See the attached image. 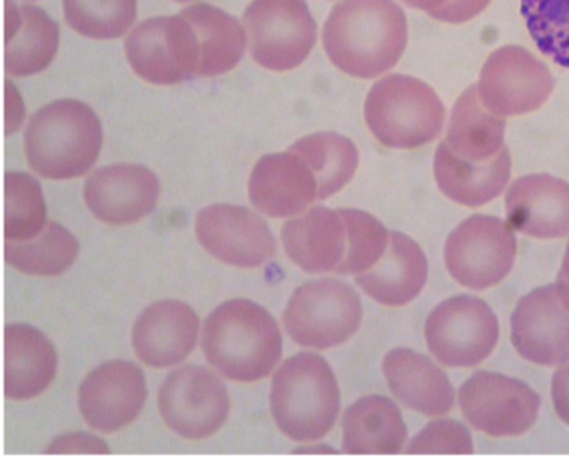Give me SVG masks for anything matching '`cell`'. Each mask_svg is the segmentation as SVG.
<instances>
[{
    "mask_svg": "<svg viewBox=\"0 0 569 461\" xmlns=\"http://www.w3.org/2000/svg\"><path fill=\"white\" fill-rule=\"evenodd\" d=\"M194 233L199 243L227 265L254 269L277 253L271 227L243 207H204L194 217Z\"/></svg>",
    "mask_w": 569,
    "mask_h": 461,
    "instance_id": "14",
    "label": "cell"
},
{
    "mask_svg": "<svg viewBox=\"0 0 569 461\" xmlns=\"http://www.w3.org/2000/svg\"><path fill=\"white\" fill-rule=\"evenodd\" d=\"M174 2H191V0H174Z\"/></svg>",
    "mask_w": 569,
    "mask_h": 461,
    "instance_id": "42",
    "label": "cell"
},
{
    "mask_svg": "<svg viewBox=\"0 0 569 461\" xmlns=\"http://www.w3.org/2000/svg\"><path fill=\"white\" fill-rule=\"evenodd\" d=\"M407 7L423 11L436 21L463 24L486 11L491 0H403Z\"/></svg>",
    "mask_w": 569,
    "mask_h": 461,
    "instance_id": "37",
    "label": "cell"
},
{
    "mask_svg": "<svg viewBox=\"0 0 569 461\" xmlns=\"http://www.w3.org/2000/svg\"><path fill=\"white\" fill-rule=\"evenodd\" d=\"M429 273L423 249L411 237L389 233V245L376 267L356 275L357 288L387 308H403L423 291Z\"/></svg>",
    "mask_w": 569,
    "mask_h": 461,
    "instance_id": "22",
    "label": "cell"
},
{
    "mask_svg": "<svg viewBox=\"0 0 569 461\" xmlns=\"http://www.w3.org/2000/svg\"><path fill=\"white\" fill-rule=\"evenodd\" d=\"M553 89L548 67L516 44L491 52L478 82L481 103L503 119L538 111Z\"/></svg>",
    "mask_w": 569,
    "mask_h": 461,
    "instance_id": "13",
    "label": "cell"
},
{
    "mask_svg": "<svg viewBox=\"0 0 569 461\" xmlns=\"http://www.w3.org/2000/svg\"><path fill=\"white\" fill-rule=\"evenodd\" d=\"M551 400L559 420L569 425V359L559 363L551 380Z\"/></svg>",
    "mask_w": 569,
    "mask_h": 461,
    "instance_id": "39",
    "label": "cell"
},
{
    "mask_svg": "<svg viewBox=\"0 0 569 461\" xmlns=\"http://www.w3.org/2000/svg\"><path fill=\"white\" fill-rule=\"evenodd\" d=\"M199 318L183 301L164 299L142 311L132 328V349L144 365L173 368L193 353Z\"/></svg>",
    "mask_w": 569,
    "mask_h": 461,
    "instance_id": "19",
    "label": "cell"
},
{
    "mask_svg": "<svg viewBox=\"0 0 569 461\" xmlns=\"http://www.w3.org/2000/svg\"><path fill=\"white\" fill-rule=\"evenodd\" d=\"M499 323L483 299L458 295L429 313L427 349L446 368H476L498 345Z\"/></svg>",
    "mask_w": 569,
    "mask_h": 461,
    "instance_id": "9",
    "label": "cell"
},
{
    "mask_svg": "<svg viewBox=\"0 0 569 461\" xmlns=\"http://www.w3.org/2000/svg\"><path fill=\"white\" fill-rule=\"evenodd\" d=\"M407 440L406 421L396 403L383 395H366L343 415L346 453H399Z\"/></svg>",
    "mask_w": 569,
    "mask_h": 461,
    "instance_id": "27",
    "label": "cell"
},
{
    "mask_svg": "<svg viewBox=\"0 0 569 461\" xmlns=\"http://www.w3.org/2000/svg\"><path fill=\"white\" fill-rule=\"evenodd\" d=\"M556 288L561 293V298L566 299L569 303V243L568 249H566V257H563V263H561V269H559Z\"/></svg>",
    "mask_w": 569,
    "mask_h": 461,
    "instance_id": "40",
    "label": "cell"
},
{
    "mask_svg": "<svg viewBox=\"0 0 569 461\" xmlns=\"http://www.w3.org/2000/svg\"><path fill=\"white\" fill-rule=\"evenodd\" d=\"M164 425L184 440H204L223 428L231 411L229 391L209 369L184 365L164 378L159 391Z\"/></svg>",
    "mask_w": 569,
    "mask_h": 461,
    "instance_id": "10",
    "label": "cell"
},
{
    "mask_svg": "<svg viewBox=\"0 0 569 461\" xmlns=\"http://www.w3.org/2000/svg\"><path fill=\"white\" fill-rule=\"evenodd\" d=\"M47 223L41 183L27 173L4 174V241H31Z\"/></svg>",
    "mask_w": 569,
    "mask_h": 461,
    "instance_id": "32",
    "label": "cell"
},
{
    "mask_svg": "<svg viewBox=\"0 0 569 461\" xmlns=\"http://www.w3.org/2000/svg\"><path fill=\"white\" fill-rule=\"evenodd\" d=\"M161 196L157 174L141 164L97 169L84 183V203L107 226H132L151 216Z\"/></svg>",
    "mask_w": 569,
    "mask_h": 461,
    "instance_id": "17",
    "label": "cell"
},
{
    "mask_svg": "<svg viewBox=\"0 0 569 461\" xmlns=\"http://www.w3.org/2000/svg\"><path fill=\"white\" fill-rule=\"evenodd\" d=\"M346 219L347 251L341 265L337 267L339 275H361L379 263L389 245V231L386 226L357 209H339Z\"/></svg>",
    "mask_w": 569,
    "mask_h": 461,
    "instance_id": "35",
    "label": "cell"
},
{
    "mask_svg": "<svg viewBox=\"0 0 569 461\" xmlns=\"http://www.w3.org/2000/svg\"><path fill=\"white\" fill-rule=\"evenodd\" d=\"M59 24L34 4L19 7L7 0V51L4 69L11 77H31L44 71L59 51Z\"/></svg>",
    "mask_w": 569,
    "mask_h": 461,
    "instance_id": "26",
    "label": "cell"
},
{
    "mask_svg": "<svg viewBox=\"0 0 569 461\" xmlns=\"http://www.w3.org/2000/svg\"><path fill=\"white\" fill-rule=\"evenodd\" d=\"M518 255L516 233L498 217L473 216L451 231L443 257L449 275L463 288L486 291L511 273Z\"/></svg>",
    "mask_w": 569,
    "mask_h": 461,
    "instance_id": "8",
    "label": "cell"
},
{
    "mask_svg": "<svg viewBox=\"0 0 569 461\" xmlns=\"http://www.w3.org/2000/svg\"><path fill=\"white\" fill-rule=\"evenodd\" d=\"M59 369L51 339L24 323L4 329V395L27 401L49 390Z\"/></svg>",
    "mask_w": 569,
    "mask_h": 461,
    "instance_id": "23",
    "label": "cell"
},
{
    "mask_svg": "<svg viewBox=\"0 0 569 461\" xmlns=\"http://www.w3.org/2000/svg\"><path fill=\"white\" fill-rule=\"evenodd\" d=\"M341 410L336 373L317 353H297L274 371L271 413L283 435L316 441L333 430Z\"/></svg>",
    "mask_w": 569,
    "mask_h": 461,
    "instance_id": "4",
    "label": "cell"
},
{
    "mask_svg": "<svg viewBox=\"0 0 569 461\" xmlns=\"http://www.w3.org/2000/svg\"><path fill=\"white\" fill-rule=\"evenodd\" d=\"M363 305L356 289L339 279H313L293 291L283 323L297 345L331 349L356 335Z\"/></svg>",
    "mask_w": 569,
    "mask_h": 461,
    "instance_id": "6",
    "label": "cell"
},
{
    "mask_svg": "<svg viewBox=\"0 0 569 461\" xmlns=\"http://www.w3.org/2000/svg\"><path fill=\"white\" fill-rule=\"evenodd\" d=\"M109 445L91 433H64L51 441L47 453H109Z\"/></svg>",
    "mask_w": 569,
    "mask_h": 461,
    "instance_id": "38",
    "label": "cell"
},
{
    "mask_svg": "<svg viewBox=\"0 0 569 461\" xmlns=\"http://www.w3.org/2000/svg\"><path fill=\"white\" fill-rule=\"evenodd\" d=\"M72 31L97 41H111L131 31L137 0H62Z\"/></svg>",
    "mask_w": 569,
    "mask_h": 461,
    "instance_id": "33",
    "label": "cell"
},
{
    "mask_svg": "<svg viewBox=\"0 0 569 461\" xmlns=\"http://www.w3.org/2000/svg\"><path fill=\"white\" fill-rule=\"evenodd\" d=\"M79 257V241L67 227L49 221L41 235L4 243V261L24 275H62Z\"/></svg>",
    "mask_w": 569,
    "mask_h": 461,
    "instance_id": "31",
    "label": "cell"
},
{
    "mask_svg": "<svg viewBox=\"0 0 569 461\" xmlns=\"http://www.w3.org/2000/svg\"><path fill=\"white\" fill-rule=\"evenodd\" d=\"M409 453H473L471 433L456 420H436L417 433Z\"/></svg>",
    "mask_w": 569,
    "mask_h": 461,
    "instance_id": "36",
    "label": "cell"
},
{
    "mask_svg": "<svg viewBox=\"0 0 569 461\" xmlns=\"http://www.w3.org/2000/svg\"><path fill=\"white\" fill-rule=\"evenodd\" d=\"M284 253L306 273H329L341 265L347 251V227L341 211L313 207L283 227Z\"/></svg>",
    "mask_w": 569,
    "mask_h": 461,
    "instance_id": "24",
    "label": "cell"
},
{
    "mask_svg": "<svg viewBox=\"0 0 569 461\" xmlns=\"http://www.w3.org/2000/svg\"><path fill=\"white\" fill-rule=\"evenodd\" d=\"M323 47L339 71L377 79L406 52V12L396 0H341L327 19Z\"/></svg>",
    "mask_w": 569,
    "mask_h": 461,
    "instance_id": "1",
    "label": "cell"
},
{
    "mask_svg": "<svg viewBox=\"0 0 569 461\" xmlns=\"http://www.w3.org/2000/svg\"><path fill=\"white\" fill-rule=\"evenodd\" d=\"M433 171L439 191L451 201L466 207L488 206L506 191L511 177V154L503 147L493 159L468 161L443 141L436 151Z\"/></svg>",
    "mask_w": 569,
    "mask_h": 461,
    "instance_id": "25",
    "label": "cell"
},
{
    "mask_svg": "<svg viewBox=\"0 0 569 461\" xmlns=\"http://www.w3.org/2000/svg\"><path fill=\"white\" fill-rule=\"evenodd\" d=\"M366 121L377 141L389 149H419L443 131L446 104L416 77L389 74L367 94Z\"/></svg>",
    "mask_w": 569,
    "mask_h": 461,
    "instance_id": "5",
    "label": "cell"
},
{
    "mask_svg": "<svg viewBox=\"0 0 569 461\" xmlns=\"http://www.w3.org/2000/svg\"><path fill=\"white\" fill-rule=\"evenodd\" d=\"M463 418L491 438H518L538 421L541 400L523 381L478 371L459 390Z\"/></svg>",
    "mask_w": 569,
    "mask_h": 461,
    "instance_id": "12",
    "label": "cell"
},
{
    "mask_svg": "<svg viewBox=\"0 0 569 461\" xmlns=\"http://www.w3.org/2000/svg\"><path fill=\"white\" fill-rule=\"evenodd\" d=\"M511 343L536 365L553 368L569 359V303L556 285L533 289L511 315Z\"/></svg>",
    "mask_w": 569,
    "mask_h": 461,
    "instance_id": "16",
    "label": "cell"
},
{
    "mask_svg": "<svg viewBox=\"0 0 569 461\" xmlns=\"http://www.w3.org/2000/svg\"><path fill=\"white\" fill-rule=\"evenodd\" d=\"M316 173L319 199L339 193L353 177L359 164V151L351 139L339 133H313L289 147Z\"/></svg>",
    "mask_w": 569,
    "mask_h": 461,
    "instance_id": "30",
    "label": "cell"
},
{
    "mask_svg": "<svg viewBox=\"0 0 569 461\" xmlns=\"http://www.w3.org/2000/svg\"><path fill=\"white\" fill-rule=\"evenodd\" d=\"M102 147V127L89 104L61 99L42 107L24 133V154L34 173L67 181L89 173Z\"/></svg>",
    "mask_w": 569,
    "mask_h": 461,
    "instance_id": "3",
    "label": "cell"
},
{
    "mask_svg": "<svg viewBox=\"0 0 569 461\" xmlns=\"http://www.w3.org/2000/svg\"><path fill=\"white\" fill-rule=\"evenodd\" d=\"M506 119L491 113L479 99L478 84L461 92L449 114L446 143L468 161H488L506 147Z\"/></svg>",
    "mask_w": 569,
    "mask_h": 461,
    "instance_id": "29",
    "label": "cell"
},
{
    "mask_svg": "<svg viewBox=\"0 0 569 461\" xmlns=\"http://www.w3.org/2000/svg\"><path fill=\"white\" fill-rule=\"evenodd\" d=\"M132 71L153 84H179L197 79L199 42L183 14L144 21L124 41Z\"/></svg>",
    "mask_w": 569,
    "mask_h": 461,
    "instance_id": "11",
    "label": "cell"
},
{
    "mask_svg": "<svg viewBox=\"0 0 569 461\" xmlns=\"http://www.w3.org/2000/svg\"><path fill=\"white\" fill-rule=\"evenodd\" d=\"M181 14L193 24L199 42L197 79H209L233 71L247 49V32L241 22L223 9L204 2L184 9Z\"/></svg>",
    "mask_w": 569,
    "mask_h": 461,
    "instance_id": "28",
    "label": "cell"
},
{
    "mask_svg": "<svg viewBox=\"0 0 569 461\" xmlns=\"http://www.w3.org/2000/svg\"><path fill=\"white\" fill-rule=\"evenodd\" d=\"M203 351L227 380L253 383L273 373L283 353V338L267 309L249 299H233L204 321Z\"/></svg>",
    "mask_w": 569,
    "mask_h": 461,
    "instance_id": "2",
    "label": "cell"
},
{
    "mask_svg": "<svg viewBox=\"0 0 569 461\" xmlns=\"http://www.w3.org/2000/svg\"><path fill=\"white\" fill-rule=\"evenodd\" d=\"M251 206L267 217L299 216L319 199V184L311 167L291 151L264 154L249 177Z\"/></svg>",
    "mask_w": 569,
    "mask_h": 461,
    "instance_id": "18",
    "label": "cell"
},
{
    "mask_svg": "<svg viewBox=\"0 0 569 461\" xmlns=\"http://www.w3.org/2000/svg\"><path fill=\"white\" fill-rule=\"evenodd\" d=\"M296 453H337L331 445H317V448H299Z\"/></svg>",
    "mask_w": 569,
    "mask_h": 461,
    "instance_id": "41",
    "label": "cell"
},
{
    "mask_svg": "<svg viewBox=\"0 0 569 461\" xmlns=\"http://www.w3.org/2000/svg\"><path fill=\"white\" fill-rule=\"evenodd\" d=\"M521 17L539 52L569 69V0H521Z\"/></svg>",
    "mask_w": 569,
    "mask_h": 461,
    "instance_id": "34",
    "label": "cell"
},
{
    "mask_svg": "<svg viewBox=\"0 0 569 461\" xmlns=\"http://www.w3.org/2000/svg\"><path fill=\"white\" fill-rule=\"evenodd\" d=\"M383 375L397 401L427 418H446L456 405L448 373L417 351H389L383 359Z\"/></svg>",
    "mask_w": 569,
    "mask_h": 461,
    "instance_id": "21",
    "label": "cell"
},
{
    "mask_svg": "<svg viewBox=\"0 0 569 461\" xmlns=\"http://www.w3.org/2000/svg\"><path fill=\"white\" fill-rule=\"evenodd\" d=\"M508 223L521 235L561 239L569 235V183L553 174H526L506 196Z\"/></svg>",
    "mask_w": 569,
    "mask_h": 461,
    "instance_id": "20",
    "label": "cell"
},
{
    "mask_svg": "<svg viewBox=\"0 0 569 461\" xmlns=\"http://www.w3.org/2000/svg\"><path fill=\"white\" fill-rule=\"evenodd\" d=\"M147 401V380L131 361H107L82 380L79 408L92 430L114 433L141 415Z\"/></svg>",
    "mask_w": 569,
    "mask_h": 461,
    "instance_id": "15",
    "label": "cell"
},
{
    "mask_svg": "<svg viewBox=\"0 0 569 461\" xmlns=\"http://www.w3.org/2000/svg\"><path fill=\"white\" fill-rule=\"evenodd\" d=\"M251 57L269 71L306 62L317 41V22L306 0H253L243 14Z\"/></svg>",
    "mask_w": 569,
    "mask_h": 461,
    "instance_id": "7",
    "label": "cell"
}]
</instances>
